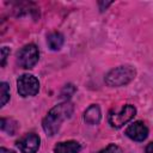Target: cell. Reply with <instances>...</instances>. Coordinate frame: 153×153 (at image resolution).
I'll return each instance as SVG.
<instances>
[{"label":"cell","mask_w":153,"mask_h":153,"mask_svg":"<svg viewBox=\"0 0 153 153\" xmlns=\"http://www.w3.org/2000/svg\"><path fill=\"white\" fill-rule=\"evenodd\" d=\"M73 111L74 105L68 100H65L51 108L42 121V127L45 134L49 136H54L59 131L62 122L68 120L73 115Z\"/></svg>","instance_id":"cell-1"},{"label":"cell","mask_w":153,"mask_h":153,"mask_svg":"<svg viewBox=\"0 0 153 153\" xmlns=\"http://www.w3.org/2000/svg\"><path fill=\"white\" fill-rule=\"evenodd\" d=\"M136 75V69L130 65H122L112 68L105 75V84L110 87H120L128 85L134 80Z\"/></svg>","instance_id":"cell-2"},{"label":"cell","mask_w":153,"mask_h":153,"mask_svg":"<svg viewBox=\"0 0 153 153\" xmlns=\"http://www.w3.org/2000/svg\"><path fill=\"white\" fill-rule=\"evenodd\" d=\"M39 50L36 44L29 43L24 45L17 54V63L24 69H31L38 62Z\"/></svg>","instance_id":"cell-3"},{"label":"cell","mask_w":153,"mask_h":153,"mask_svg":"<svg viewBox=\"0 0 153 153\" xmlns=\"http://www.w3.org/2000/svg\"><path fill=\"white\" fill-rule=\"evenodd\" d=\"M135 115H136V108L131 104H126L120 109V111H114V110L110 111L108 116V121L112 128L117 129L127 124L129 121H131Z\"/></svg>","instance_id":"cell-4"},{"label":"cell","mask_w":153,"mask_h":153,"mask_svg":"<svg viewBox=\"0 0 153 153\" xmlns=\"http://www.w3.org/2000/svg\"><path fill=\"white\" fill-rule=\"evenodd\" d=\"M17 91L22 97H33L39 91V81L32 74H23L17 80Z\"/></svg>","instance_id":"cell-5"},{"label":"cell","mask_w":153,"mask_h":153,"mask_svg":"<svg viewBox=\"0 0 153 153\" xmlns=\"http://www.w3.org/2000/svg\"><path fill=\"white\" fill-rule=\"evenodd\" d=\"M17 147L22 153H36L41 145V139L35 133H29L22 136L17 142Z\"/></svg>","instance_id":"cell-6"},{"label":"cell","mask_w":153,"mask_h":153,"mask_svg":"<svg viewBox=\"0 0 153 153\" xmlns=\"http://www.w3.org/2000/svg\"><path fill=\"white\" fill-rule=\"evenodd\" d=\"M126 135L137 142H141L148 136V128L142 121H135L126 129Z\"/></svg>","instance_id":"cell-7"},{"label":"cell","mask_w":153,"mask_h":153,"mask_svg":"<svg viewBox=\"0 0 153 153\" xmlns=\"http://www.w3.org/2000/svg\"><path fill=\"white\" fill-rule=\"evenodd\" d=\"M100 118H102V112L97 104L90 105L84 112V121L90 126L98 124L100 122Z\"/></svg>","instance_id":"cell-8"},{"label":"cell","mask_w":153,"mask_h":153,"mask_svg":"<svg viewBox=\"0 0 153 153\" xmlns=\"http://www.w3.org/2000/svg\"><path fill=\"white\" fill-rule=\"evenodd\" d=\"M80 151H81V145L74 140L59 142L54 147V153H79Z\"/></svg>","instance_id":"cell-9"},{"label":"cell","mask_w":153,"mask_h":153,"mask_svg":"<svg viewBox=\"0 0 153 153\" xmlns=\"http://www.w3.org/2000/svg\"><path fill=\"white\" fill-rule=\"evenodd\" d=\"M65 38L60 32H51L47 36V44L50 50H60L63 45Z\"/></svg>","instance_id":"cell-10"},{"label":"cell","mask_w":153,"mask_h":153,"mask_svg":"<svg viewBox=\"0 0 153 153\" xmlns=\"http://www.w3.org/2000/svg\"><path fill=\"white\" fill-rule=\"evenodd\" d=\"M0 128H1L2 131H6L10 135H14L16 131H17V129H18V124L12 118H5V117H2L1 121H0Z\"/></svg>","instance_id":"cell-11"},{"label":"cell","mask_w":153,"mask_h":153,"mask_svg":"<svg viewBox=\"0 0 153 153\" xmlns=\"http://www.w3.org/2000/svg\"><path fill=\"white\" fill-rule=\"evenodd\" d=\"M0 98H1L0 106L2 108L10 100V85L7 82H5V81H2L0 84Z\"/></svg>","instance_id":"cell-12"},{"label":"cell","mask_w":153,"mask_h":153,"mask_svg":"<svg viewBox=\"0 0 153 153\" xmlns=\"http://www.w3.org/2000/svg\"><path fill=\"white\" fill-rule=\"evenodd\" d=\"M98 153H122V151H121V148H120L117 145L110 143V145H108L105 148L100 149Z\"/></svg>","instance_id":"cell-13"},{"label":"cell","mask_w":153,"mask_h":153,"mask_svg":"<svg viewBox=\"0 0 153 153\" xmlns=\"http://www.w3.org/2000/svg\"><path fill=\"white\" fill-rule=\"evenodd\" d=\"M72 84H68V85H66L65 86V88L62 90V92H61V97H65V98H69L74 92H75V88H73V90H71L69 91V88H72Z\"/></svg>","instance_id":"cell-14"},{"label":"cell","mask_w":153,"mask_h":153,"mask_svg":"<svg viewBox=\"0 0 153 153\" xmlns=\"http://www.w3.org/2000/svg\"><path fill=\"white\" fill-rule=\"evenodd\" d=\"M10 55V48L8 47H2L1 48V67L5 66L6 63V59Z\"/></svg>","instance_id":"cell-15"},{"label":"cell","mask_w":153,"mask_h":153,"mask_svg":"<svg viewBox=\"0 0 153 153\" xmlns=\"http://www.w3.org/2000/svg\"><path fill=\"white\" fill-rule=\"evenodd\" d=\"M111 4H112V1H99V2H98L99 10H100V11H104V10H106Z\"/></svg>","instance_id":"cell-16"},{"label":"cell","mask_w":153,"mask_h":153,"mask_svg":"<svg viewBox=\"0 0 153 153\" xmlns=\"http://www.w3.org/2000/svg\"><path fill=\"white\" fill-rule=\"evenodd\" d=\"M145 152H146V153H153V141H152V142H149V143L146 146Z\"/></svg>","instance_id":"cell-17"},{"label":"cell","mask_w":153,"mask_h":153,"mask_svg":"<svg viewBox=\"0 0 153 153\" xmlns=\"http://www.w3.org/2000/svg\"><path fill=\"white\" fill-rule=\"evenodd\" d=\"M0 153H16L12 149H8V148H5V147H1L0 148Z\"/></svg>","instance_id":"cell-18"}]
</instances>
